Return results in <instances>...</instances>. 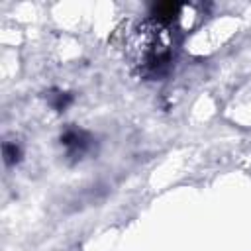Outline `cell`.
Wrapping results in <instances>:
<instances>
[{
    "instance_id": "2",
    "label": "cell",
    "mask_w": 251,
    "mask_h": 251,
    "mask_svg": "<svg viewBox=\"0 0 251 251\" xmlns=\"http://www.w3.org/2000/svg\"><path fill=\"white\" fill-rule=\"evenodd\" d=\"M4 157H6V163H14L20 159V149L16 143H6L4 145Z\"/></svg>"
},
{
    "instance_id": "1",
    "label": "cell",
    "mask_w": 251,
    "mask_h": 251,
    "mask_svg": "<svg viewBox=\"0 0 251 251\" xmlns=\"http://www.w3.org/2000/svg\"><path fill=\"white\" fill-rule=\"evenodd\" d=\"M178 12H180V6L178 4H173V2H167V4H157L155 8H153V18L159 22V24H171V22H175L176 20V16H178Z\"/></svg>"
}]
</instances>
